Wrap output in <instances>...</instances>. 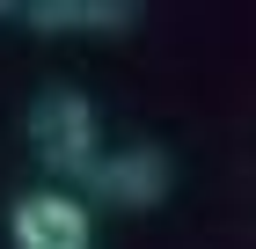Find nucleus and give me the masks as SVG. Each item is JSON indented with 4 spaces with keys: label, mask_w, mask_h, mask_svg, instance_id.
I'll list each match as a JSON object with an SVG mask.
<instances>
[{
    "label": "nucleus",
    "mask_w": 256,
    "mask_h": 249,
    "mask_svg": "<svg viewBox=\"0 0 256 249\" xmlns=\"http://www.w3.org/2000/svg\"><path fill=\"white\" fill-rule=\"evenodd\" d=\"M30 154H37L52 176H74V183H88L102 161L96 147V103L80 96L74 81H52L37 103H30Z\"/></svg>",
    "instance_id": "nucleus-1"
},
{
    "label": "nucleus",
    "mask_w": 256,
    "mask_h": 249,
    "mask_svg": "<svg viewBox=\"0 0 256 249\" xmlns=\"http://www.w3.org/2000/svg\"><path fill=\"white\" fill-rule=\"evenodd\" d=\"M168 183H176V161H168V147H154V139H132V147L102 154L96 176L80 183L88 198H102V205H124V212H154L161 198H168Z\"/></svg>",
    "instance_id": "nucleus-2"
},
{
    "label": "nucleus",
    "mask_w": 256,
    "mask_h": 249,
    "mask_svg": "<svg viewBox=\"0 0 256 249\" xmlns=\"http://www.w3.org/2000/svg\"><path fill=\"white\" fill-rule=\"evenodd\" d=\"M8 234H15V249H96L88 198L74 191H22L8 205Z\"/></svg>",
    "instance_id": "nucleus-3"
},
{
    "label": "nucleus",
    "mask_w": 256,
    "mask_h": 249,
    "mask_svg": "<svg viewBox=\"0 0 256 249\" xmlns=\"http://www.w3.org/2000/svg\"><path fill=\"white\" fill-rule=\"evenodd\" d=\"M22 22L44 37H102V30H132L139 8H124V0H30Z\"/></svg>",
    "instance_id": "nucleus-4"
}]
</instances>
